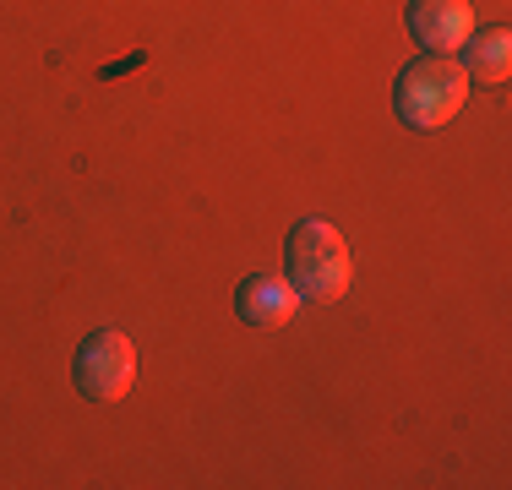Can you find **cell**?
Returning <instances> with one entry per match:
<instances>
[{
    "label": "cell",
    "instance_id": "2",
    "mask_svg": "<svg viewBox=\"0 0 512 490\" xmlns=\"http://www.w3.org/2000/svg\"><path fill=\"white\" fill-rule=\"evenodd\" d=\"M463 98H469V77H463V66L447 55H420L414 66H404V77H398V115H404L414 131L447 126L463 109Z\"/></svg>",
    "mask_w": 512,
    "mask_h": 490
},
{
    "label": "cell",
    "instance_id": "3",
    "mask_svg": "<svg viewBox=\"0 0 512 490\" xmlns=\"http://www.w3.org/2000/svg\"><path fill=\"white\" fill-rule=\"evenodd\" d=\"M137 382V343L126 333H115V327H104V333H93L88 343L77 349V387L88 392V398H120V392H131Z\"/></svg>",
    "mask_w": 512,
    "mask_h": 490
},
{
    "label": "cell",
    "instance_id": "5",
    "mask_svg": "<svg viewBox=\"0 0 512 490\" xmlns=\"http://www.w3.org/2000/svg\"><path fill=\"white\" fill-rule=\"evenodd\" d=\"M235 305H240V316H246L251 327H284L289 316H295L300 294H295L289 278H278V273H251L246 284H240Z\"/></svg>",
    "mask_w": 512,
    "mask_h": 490
},
{
    "label": "cell",
    "instance_id": "6",
    "mask_svg": "<svg viewBox=\"0 0 512 490\" xmlns=\"http://www.w3.org/2000/svg\"><path fill=\"white\" fill-rule=\"evenodd\" d=\"M512 71V33L496 22V28H480L463 39V77L480 82V88H502Z\"/></svg>",
    "mask_w": 512,
    "mask_h": 490
},
{
    "label": "cell",
    "instance_id": "4",
    "mask_svg": "<svg viewBox=\"0 0 512 490\" xmlns=\"http://www.w3.org/2000/svg\"><path fill=\"white\" fill-rule=\"evenodd\" d=\"M409 33L431 55H453L474 33V11L469 0H409Z\"/></svg>",
    "mask_w": 512,
    "mask_h": 490
},
{
    "label": "cell",
    "instance_id": "1",
    "mask_svg": "<svg viewBox=\"0 0 512 490\" xmlns=\"http://www.w3.org/2000/svg\"><path fill=\"white\" fill-rule=\"evenodd\" d=\"M355 278V256H349V240L338 235L327 218H300L289 229V284H295L300 300H338Z\"/></svg>",
    "mask_w": 512,
    "mask_h": 490
}]
</instances>
